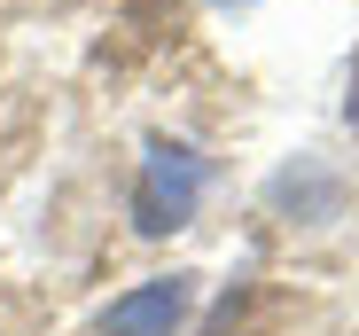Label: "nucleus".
I'll use <instances>...</instances> for the list:
<instances>
[{"instance_id": "nucleus-1", "label": "nucleus", "mask_w": 359, "mask_h": 336, "mask_svg": "<svg viewBox=\"0 0 359 336\" xmlns=\"http://www.w3.org/2000/svg\"><path fill=\"white\" fill-rule=\"evenodd\" d=\"M211 188V164L188 149V141H156L141 156V180H133V227L141 235H172V227H188L196 203Z\"/></svg>"}, {"instance_id": "nucleus-2", "label": "nucleus", "mask_w": 359, "mask_h": 336, "mask_svg": "<svg viewBox=\"0 0 359 336\" xmlns=\"http://www.w3.org/2000/svg\"><path fill=\"white\" fill-rule=\"evenodd\" d=\"M188 305H196V274H156L102 313V336H172L188 321Z\"/></svg>"}]
</instances>
